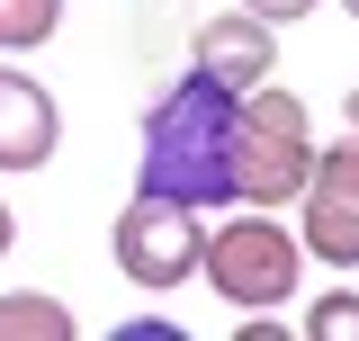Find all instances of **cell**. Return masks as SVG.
I'll use <instances>...</instances> for the list:
<instances>
[{
    "label": "cell",
    "mask_w": 359,
    "mask_h": 341,
    "mask_svg": "<svg viewBox=\"0 0 359 341\" xmlns=\"http://www.w3.org/2000/svg\"><path fill=\"white\" fill-rule=\"evenodd\" d=\"M233 99L216 72H180L153 108H144V144H135V189L171 198V207H233Z\"/></svg>",
    "instance_id": "obj_1"
},
{
    "label": "cell",
    "mask_w": 359,
    "mask_h": 341,
    "mask_svg": "<svg viewBox=\"0 0 359 341\" xmlns=\"http://www.w3.org/2000/svg\"><path fill=\"white\" fill-rule=\"evenodd\" d=\"M314 170V108L278 81L233 99V207H297Z\"/></svg>",
    "instance_id": "obj_2"
},
{
    "label": "cell",
    "mask_w": 359,
    "mask_h": 341,
    "mask_svg": "<svg viewBox=\"0 0 359 341\" xmlns=\"http://www.w3.org/2000/svg\"><path fill=\"white\" fill-rule=\"evenodd\" d=\"M198 279L216 288L224 305H287L306 288V243L278 225V207H252V215H224L216 234L198 243Z\"/></svg>",
    "instance_id": "obj_3"
},
{
    "label": "cell",
    "mask_w": 359,
    "mask_h": 341,
    "mask_svg": "<svg viewBox=\"0 0 359 341\" xmlns=\"http://www.w3.org/2000/svg\"><path fill=\"white\" fill-rule=\"evenodd\" d=\"M198 243H207L198 207L144 198V189H135L126 215L108 225V260H117V279H126V288H144V297H171V288H189V279H198Z\"/></svg>",
    "instance_id": "obj_4"
},
{
    "label": "cell",
    "mask_w": 359,
    "mask_h": 341,
    "mask_svg": "<svg viewBox=\"0 0 359 341\" xmlns=\"http://www.w3.org/2000/svg\"><path fill=\"white\" fill-rule=\"evenodd\" d=\"M297 243L323 269H359V135L314 144V170L297 189Z\"/></svg>",
    "instance_id": "obj_5"
},
{
    "label": "cell",
    "mask_w": 359,
    "mask_h": 341,
    "mask_svg": "<svg viewBox=\"0 0 359 341\" xmlns=\"http://www.w3.org/2000/svg\"><path fill=\"white\" fill-rule=\"evenodd\" d=\"M189 63H198V72H216L224 90H252V81L278 72V27L252 18V9H216V18L189 36Z\"/></svg>",
    "instance_id": "obj_6"
},
{
    "label": "cell",
    "mask_w": 359,
    "mask_h": 341,
    "mask_svg": "<svg viewBox=\"0 0 359 341\" xmlns=\"http://www.w3.org/2000/svg\"><path fill=\"white\" fill-rule=\"evenodd\" d=\"M63 144V108L36 72H0V170H45Z\"/></svg>",
    "instance_id": "obj_7"
},
{
    "label": "cell",
    "mask_w": 359,
    "mask_h": 341,
    "mask_svg": "<svg viewBox=\"0 0 359 341\" xmlns=\"http://www.w3.org/2000/svg\"><path fill=\"white\" fill-rule=\"evenodd\" d=\"M0 341H72V305L18 288V297H0Z\"/></svg>",
    "instance_id": "obj_8"
},
{
    "label": "cell",
    "mask_w": 359,
    "mask_h": 341,
    "mask_svg": "<svg viewBox=\"0 0 359 341\" xmlns=\"http://www.w3.org/2000/svg\"><path fill=\"white\" fill-rule=\"evenodd\" d=\"M63 27V0H0V54H36Z\"/></svg>",
    "instance_id": "obj_9"
},
{
    "label": "cell",
    "mask_w": 359,
    "mask_h": 341,
    "mask_svg": "<svg viewBox=\"0 0 359 341\" xmlns=\"http://www.w3.org/2000/svg\"><path fill=\"white\" fill-rule=\"evenodd\" d=\"M306 341H359V288H314L306 314H297Z\"/></svg>",
    "instance_id": "obj_10"
},
{
    "label": "cell",
    "mask_w": 359,
    "mask_h": 341,
    "mask_svg": "<svg viewBox=\"0 0 359 341\" xmlns=\"http://www.w3.org/2000/svg\"><path fill=\"white\" fill-rule=\"evenodd\" d=\"M243 9H252V18H269V27H297V18H314V9H323V0H243Z\"/></svg>",
    "instance_id": "obj_11"
},
{
    "label": "cell",
    "mask_w": 359,
    "mask_h": 341,
    "mask_svg": "<svg viewBox=\"0 0 359 341\" xmlns=\"http://www.w3.org/2000/svg\"><path fill=\"white\" fill-rule=\"evenodd\" d=\"M117 341H180V323H162V314H135V323H117Z\"/></svg>",
    "instance_id": "obj_12"
},
{
    "label": "cell",
    "mask_w": 359,
    "mask_h": 341,
    "mask_svg": "<svg viewBox=\"0 0 359 341\" xmlns=\"http://www.w3.org/2000/svg\"><path fill=\"white\" fill-rule=\"evenodd\" d=\"M9 243H18V215H9V198H0V260H9Z\"/></svg>",
    "instance_id": "obj_13"
},
{
    "label": "cell",
    "mask_w": 359,
    "mask_h": 341,
    "mask_svg": "<svg viewBox=\"0 0 359 341\" xmlns=\"http://www.w3.org/2000/svg\"><path fill=\"white\" fill-rule=\"evenodd\" d=\"M341 117H351V135H359V90H351V99H341Z\"/></svg>",
    "instance_id": "obj_14"
},
{
    "label": "cell",
    "mask_w": 359,
    "mask_h": 341,
    "mask_svg": "<svg viewBox=\"0 0 359 341\" xmlns=\"http://www.w3.org/2000/svg\"><path fill=\"white\" fill-rule=\"evenodd\" d=\"M341 9H351V27H359V0H341Z\"/></svg>",
    "instance_id": "obj_15"
}]
</instances>
